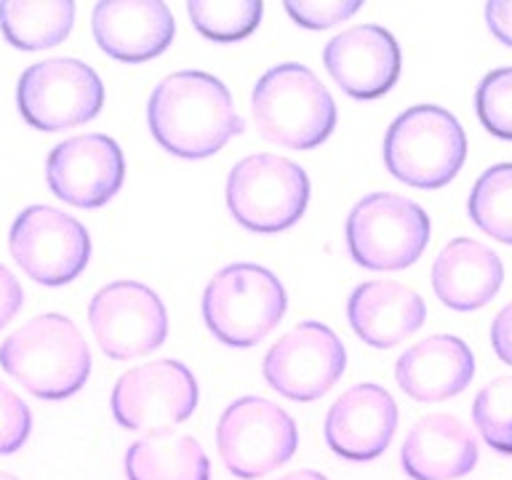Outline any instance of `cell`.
<instances>
[{
	"label": "cell",
	"instance_id": "cell-19",
	"mask_svg": "<svg viewBox=\"0 0 512 480\" xmlns=\"http://www.w3.org/2000/svg\"><path fill=\"white\" fill-rule=\"evenodd\" d=\"M400 462L411 480L462 478L478 464V440L456 416L430 414L411 427Z\"/></svg>",
	"mask_w": 512,
	"mask_h": 480
},
{
	"label": "cell",
	"instance_id": "cell-30",
	"mask_svg": "<svg viewBox=\"0 0 512 480\" xmlns=\"http://www.w3.org/2000/svg\"><path fill=\"white\" fill-rule=\"evenodd\" d=\"M22 302H24V291L19 286V280L11 275L8 267L0 264V328H6L14 315L22 310Z\"/></svg>",
	"mask_w": 512,
	"mask_h": 480
},
{
	"label": "cell",
	"instance_id": "cell-21",
	"mask_svg": "<svg viewBox=\"0 0 512 480\" xmlns=\"http://www.w3.org/2000/svg\"><path fill=\"white\" fill-rule=\"evenodd\" d=\"M502 259L472 238L451 240L432 264V288L446 307L459 312L486 307L502 288Z\"/></svg>",
	"mask_w": 512,
	"mask_h": 480
},
{
	"label": "cell",
	"instance_id": "cell-28",
	"mask_svg": "<svg viewBox=\"0 0 512 480\" xmlns=\"http://www.w3.org/2000/svg\"><path fill=\"white\" fill-rule=\"evenodd\" d=\"M32 414L11 387L0 382V456L14 454L30 438Z\"/></svg>",
	"mask_w": 512,
	"mask_h": 480
},
{
	"label": "cell",
	"instance_id": "cell-26",
	"mask_svg": "<svg viewBox=\"0 0 512 480\" xmlns=\"http://www.w3.org/2000/svg\"><path fill=\"white\" fill-rule=\"evenodd\" d=\"M472 422L494 451L512 454V376H496L478 392Z\"/></svg>",
	"mask_w": 512,
	"mask_h": 480
},
{
	"label": "cell",
	"instance_id": "cell-29",
	"mask_svg": "<svg viewBox=\"0 0 512 480\" xmlns=\"http://www.w3.org/2000/svg\"><path fill=\"white\" fill-rule=\"evenodd\" d=\"M360 6V0H288L286 11L307 30H326L350 19Z\"/></svg>",
	"mask_w": 512,
	"mask_h": 480
},
{
	"label": "cell",
	"instance_id": "cell-4",
	"mask_svg": "<svg viewBox=\"0 0 512 480\" xmlns=\"http://www.w3.org/2000/svg\"><path fill=\"white\" fill-rule=\"evenodd\" d=\"M467 158V136L459 120L435 104H416L395 118L384 136V166L395 179L438 190L446 187Z\"/></svg>",
	"mask_w": 512,
	"mask_h": 480
},
{
	"label": "cell",
	"instance_id": "cell-13",
	"mask_svg": "<svg viewBox=\"0 0 512 480\" xmlns=\"http://www.w3.org/2000/svg\"><path fill=\"white\" fill-rule=\"evenodd\" d=\"M344 366L347 352L339 336L318 320H307L272 344L262 371L267 384L283 398L310 403L339 382Z\"/></svg>",
	"mask_w": 512,
	"mask_h": 480
},
{
	"label": "cell",
	"instance_id": "cell-9",
	"mask_svg": "<svg viewBox=\"0 0 512 480\" xmlns=\"http://www.w3.org/2000/svg\"><path fill=\"white\" fill-rule=\"evenodd\" d=\"M216 443L227 470L254 480L294 456L299 432L294 419L267 398H240L219 419Z\"/></svg>",
	"mask_w": 512,
	"mask_h": 480
},
{
	"label": "cell",
	"instance_id": "cell-12",
	"mask_svg": "<svg viewBox=\"0 0 512 480\" xmlns=\"http://www.w3.org/2000/svg\"><path fill=\"white\" fill-rule=\"evenodd\" d=\"M88 323L104 355L115 360L142 358L168 336L166 307L152 288L136 280L104 286L91 299Z\"/></svg>",
	"mask_w": 512,
	"mask_h": 480
},
{
	"label": "cell",
	"instance_id": "cell-25",
	"mask_svg": "<svg viewBox=\"0 0 512 480\" xmlns=\"http://www.w3.org/2000/svg\"><path fill=\"white\" fill-rule=\"evenodd\" d=\"M262 0H190L187 14L200 35L214 43L248 38L262 19Z\"/></svg>",
	"mask_w": 512,
	"mask_h": 480
},
{
	"label": "cell",
	"instance_id": "cell-3",
	"mask_svg": "<svg viewBox=\"0 0 512 480\" xmlns=\"http://www.w3.org/2000/svg\"><path fill=\"white\" fill-rule=\"evenodd\" d=\"M251 110L259 134L291 150H312L336 126V104L318 75L304 64H278L254 86Z\"/></svg>",
	"mask_w": 512,
	"mask_h": 480
},
{
	"label": "cell",
	"instance_id": "cell-1",
	"mask_svg": "<svg viewBox=\"0 0 512 480\" xmlns=\"http://www.w3.org/2000/svg\"><path fill=\"white\" fill-rule=\"evenodd\" d=\"M147 123L163 150L179 158H208L243 131L232 96L208 72H174L155 86Z\"/></svg>",
	"mask_w": 512,
	"mask_h": 480
},
{
	"label": "cell",
	"instance_id": "cell-33",
	"mask_svg": "<svg viewBox=\"0 0 512 480\" xmlns=\"http://www.w3.org/2000/svg\"><path fill=\"white\" fill-rule=\"evenodd\" d=\"M280 480H326V478L315 470H299V472H291V475H286V478H280Z\"/></svg>",
	"mask_w": 512,
	"mask_h": 480
},
{
	"label": "cell",
	"instance_id": "cell-32",
	"mask_svg": "<svg viewBox=\"0 0 512 480\" xmlns=\"http://www.w3.org/2000/svg\"><path fill=\"white\" fill-rule=\"evenodd\" d=\"M491 344L502 363L512 366V302L494 318L491 326Z\"/></svg>",
	"mask_w": 512,
	"mask_h": 480
},
{
	"label": "cell",
	"instance_id": "cell-27",
	"mask_svg": "<svg viewBox=\"0 0 512 480\" xmlns=\"http://www.w3.org/2000/svg\"><path fill=\"white\" fill-rule=\"evenodd\" d=\"M475 110L488 134L512 142V67L491 70L480 80Z\"/></svg>",
	"mask_w": 512,
	"mask_h": 480
},
{
	"label": "cell",
	"instance_id": "cell-24",
	"mask_svg": "<svg viewBox=\"0 0 512 480\" xmlns=\"http://www.w3.org/2000/svg\"><path fill=\"white\" fill-rule=\"evenodd\" d=\"M467 211L486 235L512 246V163H499L480 174Z\"/></svg>",
	"mask_w": 512,
	"mask_h": 480
},
{
	"label": "cell",
	"instance_id": "cell-16",
	"mask_svg": "<svg viewBox=\"0 0 512 480\" xmlns=\"http://www.w3.org/2000/svg\"><path fill=\"white\" fill-rule=\"evenodd\" d=\"M398 427V406L379 384H355L336 400L326 419V443L350 462H368L387 451Z\"/></svg>",
	"mask_w": 512,
	"mask_h": 480
},
{
	"label": "cell",
	"instance_id": "cell-34",
	"mask_svg": "<svg viewBox=\"0 0 512 480\" xmlns=\"http://www.w3.org/2000/svg\"><path fill=\"white\" fill-rule=\"evenodd\" d=\"M0 480H16L14 475H6V472H0Z\"/></svg>",
	"mask_w": 512,
	"mask_h": 480
},
{
	"label": "cell",
	"instance_id": "cell-31",
	"mask_svg": "<svg viewBox=\"0 0 512 480\" xmlns=\"http://www.w3.org/2000/svg\"><path fill=\"white\" fill-rule=\"evenodd\" d=\"M486 22L496 40L512 48V0H491L486 6Z\"/></svg>",
	"mask_w": 512,
	"mask_h": 480
},
{
	"label": "cell",
	"instance_id": "cell-18",
	"mask_svg": "<svg viewBox=\"0 0 512 480\" xmlns=\"http://www.w3.org/2000/svg\"><path fill=\"white\" fill-rule=\"evenodd\" d=\"M475 376L472 350L459 336L435 334L416 342L398 358L395 379L400 390L422 403H438L459 395Z\"/></svg>",
	"mask_w": 512,
	"mask_h": 480
},
{
	"label": "cell",
	"instance_id": "cell-5",
	"mask_svg": "<svg viewBox=\"0 0 512 480\" xmlns=\"http://www.w3.org/2000/svg\"><path fill=\"white\" fill-rule=\"evenodd\" d=\"M286 312L280 280L256 264H230L216 272L203 294L208 331L230 347H254Z\"/></svg>",
	"mask_w": 512,
	"mask_h": 480
},
{
	"label": "cell",
	"instance_id": "cell-17",
	"mask_svg": "<svg viewBox=\"0 0 512 480\" xmlns=\"http://www.w3.org/2000/svg\"><path fill=\"white\" fill-rule=\"evenodd\" d=\"M94 38L118 62H147L174 40V16L160 0H102L91 16Z\"/></svg>",
	"mask_w": 512,
	"mask_h": 480
},
{
	"label": "cell",
	"instance_id": "cell-6",
	"mask_svg": "<svg viewBox=\"0 0 512 480\" xmlns=\"http://www.w3.org/2000/svg\"><path fill=\"white\" fill-rule=\"evenodd\" d=\"M310 200V179L294 160L248 155L230 171L227 206L246 230L272 235L294 227Z\"/></svg>",
	"mask_w": 512,
	"mask_h": 480
},
{
	"label": "cell",
	"instance_id": "cell-23",
	"mask_svg": "<svg viewBox=\"0 0 512 480\" xmlns=\"http://www.w3.org/2000/svg\"><path fill=\"white\" fill-rule=\"evenodd\" d=\"M75 22L72 0H3L0 30L14 48L43 51L59 46Z\"/></svg>",
	"mask_w": 512,
	"mask_h": 480
},
{
	"label": "cell",
	"instance_id": "cell-15",
	"mask_svg": "<svg viewBox=\"0 0 512 480\" xmlns=\"http://www.w3.org/2000/svg\"><path fill=\"white\" fill-rule=\"evenodd\" d=\"M323 62L344 94L379 99L398 80L400 48L379 24H358L328 43Z\"/></svg>",
	"mask_w": 512,
	"mask_h": 480
},
{
	"label": "cell",
	"instance_id": "cell-7",
	"mask_svg": "<svg viewBox=\"0 0 512 480\" xmlns=\"http://www.w3.org/2000/svg\"><path fill=\"white\" fill-rule=\"evenodd\" d=\"M430 243V219L414 200L374 192L347 216V248L366 270L392 272L414 264Z\"/></svg>",
	"mask_w": 512,
	"mask_h": 480
},
{
	"label": "cell",
	"instance_id": "cell-14",
	"mask_svg": "<svg viewBox=\"0 0 512 480\" xmlns=\"http://www.w3.org/2000/svg\"><path fill=\"white\" fill-rule=\"evenodd\" d=\"M126 160L115 139L104 134L72 136L56 144L46 163L48 187L78 208H99L123 187Z\"/></svg>",
	"mask_w": 512,
	"mask_h": 480
},
{
	"label": "cell",
	"instance_id": "cell-20",
	"mask_svg": "<svg viewBox=\"0 0 512 480\" xmlns=\"http://www.w3.org/2000/svg\"><path fill=\"white\" fill-rule=\"evenodd\" d=\"M347 318L355 334L371 347H395L419 331L427 318L422 296L395 280H371L352 291Z\"/></svg>",
	"mask_w": 512,
	"mask_h": 480
},
{
	"label": "cell",
	"instance_id": "cell-2",
	"mask_svg": "<svg viewBox=\"0 0 512 480\" xmlns=\"http://www.w3.org/2000/svg\"><path fill=\"white\" fill-rule=\"evenodd\" d=\"M0 366L35 398L64 400L86 384L91 352L70 318L46 312L0 344Z\"/></svg>",
	"mask_w": 512,
	"mask_h": 480
},
{
	"label": "cell",
	"instance_id": "cell-11",
	"mask_svg": "<svg viewBox=\"0 0 512 480\" xmlns=\"http://www.w3.org/2000/svg\"><path fill=\"white\" fill-rule=\"evenodd\" d=\"M198 406V382L179 360H155L120 376L112 390V414L120 427L166 432L190 419Z\"/></svg>",
	"mask_w": 512,
	"mask_h": 480
},
{
	"label": "cell",
	"instance_id": "cell-8",
	"mask_svg": "<svg viewBox=\"0 0 512 480\" xmlns=\"http://www.w3.org/2000/svg\"><path fill=\"white\" fill-rule=\"evenodd\" d=\"M16 102L32 128L64 131L88 123L102 112L104 86L88 64L59 56L22 72Z\"/></svg>",
	"mask_w": 512,
	"mask_h": 480
},
{
	"label": "cell",
	"instance_id": "cell-10",
	"mask_svg": "<svg viewBox=\"0 0 512 480\" xmlns=\"http://www.w3.org/2000/svg\"><path fill=\"white\" fill-rule=\"evenodd\" d=\"M14 262L43 286H64L86 270L91 238L75 216L51 206H30L8 235Z\"/></svg>",
	"mask_w": 512,
	"mask_h": 480
},
{
	"label": "cell",
	"instance_id": "cell-22",
	"mask_svg": "<svg viewBox=\"0 0 512 480\" xmlns=\"http://www.w3.org/2000/svg\"><path fill=\"white\" fill-rule=\"evenodd\" d=\"M128 480H211L206 451L190 435L152 432L126 451Z\"/></svg>",
	"mask_w": 512,
	"mask_h": 480
}]
</instances>
